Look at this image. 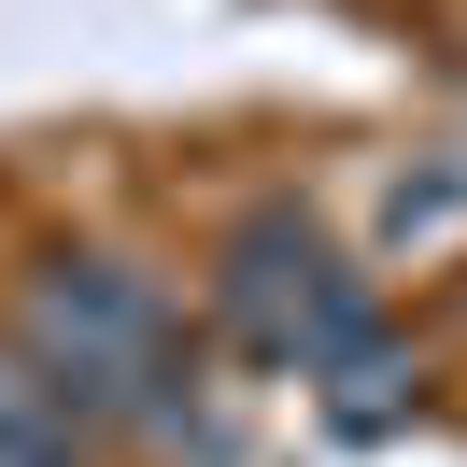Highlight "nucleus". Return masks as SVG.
<instances>
[{
  "instance_id": "f257e3e1",
  "label": "nucleus",
  "mask_w": 467,
  "mask_h": 467,
  "mask_svg": "<svg viewBox=\"0 0 467 467\" xmlns=\"http://www.w3.org/2000/svg\"><path fill=\"white\" fill-rule=\"evenodd\" d=\"M15 354H29L86 425H128V439H184L199 425V340H184V312L128 255H29V284H15Z\"/></svg>"
},
{
  "instance_id": "f03ea898",
  "label": "nucleus",
  "mask_w": 467,
  "mask_h": 467,
  "mask_svg": "<svg viewBox=\"0 0 467 467\" xmlns=\"http://www.w3.org/2000/svg\"><path fill=\"white\" fill-rule=\"evenodd\" d=\"M227 326L269 354V368H297V382H354V425H382L397 410V340H382V312H368V284L340 269V241L312 227V213H241L227 227Z\"/></svg>"
},
{
  "instance_id": "7ed1b4c3",
  "label": "nucleus",
  "mask_w": 467,
  "mask_h": 467,
  "mask_svg": "<svg viewBox=\"0 0 467 467\" xmlns=\"http://www.w3.org/2000/svg\"><path fill=\"white\" fill-rule=\"evenodd\" d=\"M0 467H86V410L0 340Z\"/></svg>"
}]
</instances>
